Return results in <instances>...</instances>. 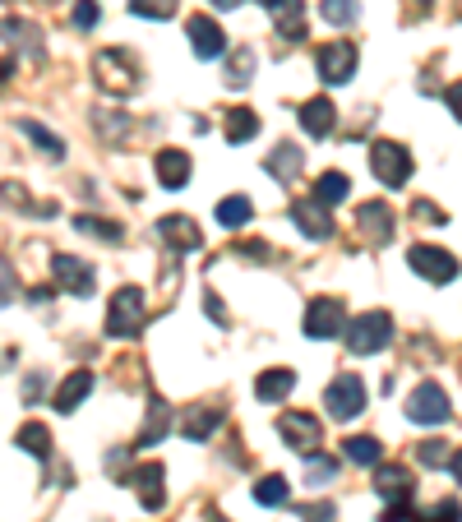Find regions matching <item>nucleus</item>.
<instances>
[{"mask_svg": "<svg viewBox=\"0 0 462 522\" xmlns=\"http://www.w3.org/2000/svg\"><path fill=\"white\" fill-rule=\"evenodd\" d=\"M333 125H338V107H333L329 98H310V102H301V130H305V134L324 139V134H333Z\"/></svg>", "mask_w": 462, "mask_h": 522, "instance_id": "nucleus-22", "label": "nucleus"}, {"mask_svg": "<svg viewBox=\"0 0 462 522\" xmlns=\"http://www.w3.org/2000/svg\"><path fill=\"white\" fill-rule=\"evenodd\" d=\"M412 218L426 222V227H444V222H449V218H444V208L430 204V199H416V204H412Z\"/></svg>", "mask_w": 462, "mask_h": 522, "instance_id": "nucleus-43", "label": "nucleus"}, {"mask_svg": "<svg viewBox=\"0 0 462 522\" xmlns=\"http://www.w3.org/2000/svg\"><path fill=\"white\" fill-rule=\"evenodd\" d=\"M273 24L282 42H305V0H273Z\"/></svg>", "mask_w": 462, "mask_h": 522, "instance_id": "nucleus-19", "label": "nucleus"}, {"mask_svg": "<svg viewBox=\"0 0 462 522\" xmlns=\"http://www.w3.org/2000/svg\"><path fill=\"white\" fill-rule=\"evenodd\" d=\"M407 264H412V273L435 282V287H449V282L458 278V259H453L449 250H439V245H412Z\"/></svg>", "mask_w": 462, "mask_h": 522, "instance_id": "nucleus-8", "label": "nucleus"}, {"mask_svg": "<svg viewBox=\"0 0 462 522\" xmlns=\"http://www.w3.org/2000/svg\"><path fill=\"white\" fill-rule=\"evenodd\" d=\"M158 236L171 245V250H199L204 245V231H199V222L195 218H185V213H171V218H162L158 222Z\"/></svg>", "mask_w": 462, "mask_h": 522, "instance_id": "nucleus-16", "label": "nucleus"}, {"mask_svg": "<svg viewBox=\"0 0 462 522\" xmlns=\"http://www.w3.org/2000/svg\"><path fill=\"white\" fill-rule=\"evenodd\" d=\"M347 195H352V181H347L342 171H324V176L315 181V199H319V204H342Z\"/></svg>", "mask_w": 462, "mask_h": 522, "instance_id": "nucleus-33", "label": "nucleus"}, {"mask_svg": "<svg viewBox=\"0 0 462 522\" xmlns=\"http://www.w3.org/2000/svg\"><path fill=\"white\" fill-rule=\"evenodd\" d=\"M444 102H449V111H453V116H458V121H462V79H458V84H449V88H444Z\"/></svg>", "mask_w": 462, "mask_h": 522, "instance_id": "nucleus-47", "label": "nucleus"}, {"mask_svg": "<svg viewBox=\"0 0 462 522\" xmlns=\"http://www.w3.org/2000/svg\"><path fill=\"white\" fill-rule=\"evenodd\" d=\"M88 393H93V370H70V375L61 379V389L51 393V407H56L61 416H70Z\"/></svg>", "mask_w": 462, "mask_h": 522, "instance_id": "nucleus-18", "label": "nucleus"}, {"mask_svg": "<svg viewBox=\"0 0 462 522\" xmlns=\"http://www.w3.org/2000/svg\"><path fill=\"white\" fill-rule=\"evenodd\" d=\"M416 458L426 462V467H444V462H449L453 453H449V444H444V439H426V444L416 449Z\"/></svg>", "mask_w": 462, "mask_h": 522, "instance_id": "nucleus-40", "label": "nucleus"}, {"mask_svg": "<svg viewBox=\"0 0 462 522\" xmlns=\"http://www.w3.org/2000/svg\"><path fill=\"white\" fill-rule=\"evenodd\" d=\"M148 319V301L139 287H121L111 296V310H107V338H139V328Z\"/></svg>", "mask_w": 462, "mask_h": 522, "instance_id": "nucleus-3", "label": "nucleus"}, {"mask_svg": "<svg viewBox=\"0 0 462 522\" xmlns=\"http://www.w3.org/2000/svg\"><path fill=\"white\" fill-rule=\"evenodd\" d=\"M125 486H134V495H139L144 509L158 513L162 504H167V467H162V462H144V467H134V472L125 476Z\"/></svg>", "mask_w": 462, "mask_h": 522, "instance_id": "nucleus-11", "label": "nucleus"}, {"mask_svg": "<svg viewBox=\"0 0 462 522\" xmlns=\"http://www.w3.org/2000/svg\"><path fill=\"white\" fill-rule=\"evenodd\" d=\"M356 61H361V56H356L352 42H324V47L315 51V65H319V79H324V84H347L356 74Z\"/></svg>", "mask_w": 462, "mask_h": 522, "instance_id": "nucleus-9", "label": "nucleus"}, {"mask_svg": "<svg viewBox=\"0 0 462 522\" xmlns=\"http://www.w3.org/2000/svg\"><path fill=\"white\" fill-rule=\"evenodd\" d=\"M74 227L84 231V236H98V241H111V245H116V241H121V236H125V231L116 227V222L93 218V213H79V218H74Z\"/></svg>", "mask_w": 462, "mask_h": 522, "instance_id": "nucleus-37", "label": "nucleus"}, {"mask_svg": "<svg viewBox=\"0 0 462 522\" xmlns=\"http://www.w3.org/2000/svg\"><path fill=\"white\" fill-rule=\"evenodd\" d=\"M292 222H296V231H301V236H310V241H329L333 231H338V222H333L329 204H319L315 195H310V199H296V204H292Z\"/></svg>", "mask_w": 462, "mask_h": 522, "instance_id": "nucleus-13", "label": "nucleus"}, {"mask_svg": "<svg viewBox=\"0 0 462 522\" xmlns=\"http://www.w3.org/2000/svg\"><path fill=\"white\" fill-rule=\"evenodd\" d=\"M14 444L24 453H33L37 462H47L51 458V430L42 421H28V425H19V435H14Z\"/></svg>", "mask_w": 462, "mask_h": 522, "instance_id": "nucleus-28", "label": "nucleus"}, {"mask_svg": "<svg viewBox=\"0 0 462 522\" xmlns=\"http://www.w3.org/2000/svg\"><path fill=\"white\" fill-rule=\"evenodd\" d=\"M347 333V305L338 296H315L305 305V338L310 342H329Z\"/></svg>", "mask_w": 462, "mask_h": 522, "instance_id": "nucleus-4", "label": "nucleus"}, {"mask_svg": "<svg viewBox=\"0 0 462 522\" xmlns=\"http://www.w3.org/2000/svg\"><path fill=\"white\" fill-rule=\"evenodd\" d=\"M333 476H338V462L329 458V453H305V481H310V490L315 486H329Z\"/></svg>", "mask_w": 462, "mask_h": 522, "instance_id": "nucleus-34", "label": "nucleus"}, {"mask_svg": "<svg viewBox=\"0 0 462 522\" xmlns=\"http://www.w3.org/2000/svg\"><path fill=\"white\" fill-rule=\"evenodd\" d=\"M255 499L264 509H282L287 499H292V486H287V476H259L255 481Z\"/></svg>", "mask_w": 462, "mask_h": 522, "instance_id": "nucleus-30", "label": "nucleus"}, {"mask_svg": "<svg viewBox=\"0 0 462 522\" xmlns=\"http://www.w3.org/2000/svg\"><path fill=\"white\" fill-rule=\"evenodd\" d=\"M125 5H130V14H139V19H171L181 0H125Z\"/></svg>", "mask_w": 462, "mask_h": 522, "instance_id": "nucleus-38", "label": "nucleus"}, {"mask_svg": "<svg viewBox=\"0 0 462 522\" xmlns=\"http://www.w3.org/2000/svg\"><path fill=\"white\" fill-rule=\"evenodd\" d=\"M416 522H462V504L458 499H439L426 513H416Z\"/></svg>", "mask_w": 462, "mask_h": 522, "instance_id": "nucleus-39", "label": "nucleus"}, {"mask_svg": "<svg viewBox=\"0 0 462 522\" xmlns=\"http://www.w3.org/2000/svg\"><path fill=\"white\" fill-rule=\"evenodd\" d=\"M301 162H305V148H296V144H278L273 153H268L264 171H268V176H278V181H296Z\"/></svg>", "mask_w": 462, "mask_h": 522, "instance_id": "nucleus-26", "label": "nucleus"}, {"mask_svg": "<svg viewBox=\"0 0 462 522\" xmlns=\"http://www.w3.org/2000/svg\"><path fill=\"white\" fill-rule=\"evenodd\" d=\"M342 458L352 462V467H379L384 444H379L375 435H347V439H342Z\"/></svg>", "mask_w": 462, "mask_h": 522, "instance_id": "nucleus-25", "label": "nucleus"}, {"mask_svg": "<svg viewBox=\"0 0 462 522\" xmlns=\"http://www.w3.org/2000/svg\"><path fill=\"white\" fill-rule=\"evenodd\" d=\"M51 278L61 282L70 296H88L93 292V282H98V273H93L84 259H74V255H51Z\"/></svg>", "mask_w": 462, "mask_h": 522, "instance_id": "nucleus-15", "label": "nucleus"}, {"mask_svg": "<svg viewBox=\"0 0 462 522\" xmlns=\"http://www.w3.org/2000/svg\"><path fill=\"white\" fill-rule=\"evenodd\" d=\"M421 5H430V0H421Z\"/></svg>", "mask_w": 462, "mask_h": 522, "instance_id": "nucleus-53", "label": "nucleus"}, {"mask_svg": "<svg viewBox=\"0 0 462 522\" xmlns=\"http://www.w3.org/2000/svg\"><path fill=\"white\" fill-rule=\"evenodd\" d=\"M449 467H453V476H458V481H462V449L449 458Z\"/></svg>", "mask_w": 462, "mask_h": 522, "instance_id": "nucleus-49", "label": "nucleus"}, {"mask_svg": "<svg viewBox=\"0 0 462 522\" xmlns=\"http://www.w3.org/2000/svg\"><path fill=\"white\" fill-rule=\"evenodd\" d=\"M356 227L370 245H389L398 222H393V208L384 199H365V204H356Z\"/></svg>", "mask_w": 462, "mask_h": 522, "instance_id": "nucleus-12", "label": "nucleus"}, {"mask_svg": "<svg viewBox=\"0 0 462 522\" xmlns=\"http://www.w3.org/2000/svg\"><path fill=\"white\" fill-rule=\"evenodd\" d=\"M0 5H5V0H0Z\"/></svg>", "mask_w": 462, "mask_h": 522, "instance_id": "nucleus-54", "label": "nucleus"}, {"mask_svg": "<svg viewBox=\"0 0 462 522\" xmlns=\"http://www.w3.org/2000/svg\"><path fill=\"white\" fill-rule=\"evenodd\" d=\"M324 407H329V416L333 421H352V416H361L365 412V384H361V375H338L324 389Z\"/></svg>", "mask_w": 462, "mask_h": 522, "instance_id": "nucleus-7", "label": "nucleus"}, {"mask_svg": "<svg viewBox=\"0 0 462 522\" xmlns=\"http://www.w3.org/2000/svg\"><path fill=\"white\" fill-rule=\"evenodd\" d=\"M0 37H5L14 51L33 56V61H42V56H47V47H42V33H37L28 19H5V24H0Z\"/></svg>", "mask_w": 462, "mask_h": 522, "instance_id": "nucleus-21", "label": "nucleus"}, {"mask_svg": "<svg viewBox=\"0 0 462 522\" xmlns=\"http://www.w3.org/2000/svg\"><path fill=\"white\" fill-rule=\"evenodd\" d=\"M0 199H5L10 208H33V199H28V190H24L19 181H5V185H0Z\"/></svg>", "mask_w": 462, "mask_h": 522, "instance_id": "nucleus-44", "label": "nucleus"}, {"mask_svg": "<svg viewBox=\"0 0 462 522\" xmlns=\"http://www.w3.org/2000/svg\"><path fill=\"white\" fill-rule=\"evenodd\" d=\"M171 430V412L162 398H148V425L139 430V439H134V449H148V444H158L162 435Z\"/></svg>", "mask_w": 462, "mask_h": 522, "instance_id": "nucleus-27", "label": "nucleus"}, {"mask_svg": "<svg viewBox=\"0 0 462 522\" xmlns=\"http://www.w3.org/2000/svg\"><path fill=\"white\" fill-rule=\"evenodd\" d=\"M222 130H227V144H245V139H255L259 134V116L250 107H231Z\"/></svg>", "mask_w": 462, "mask_h": 522, "instance_id": "nucleus-29", "label": "nucleus"}, {"mask_svg": "<svg viewBox=\"0 0 462 522\" xmlns=\"http://www.w3.org/2000/svg\"><path fill=\"white\" fill-rule=\"evenodd\" d=\"M278 435L287 439V449L315 453L319 439H324V425H319L310 412H282V416H278Z\"/></svg>", "mask_w": 462, "mask_h": 522, "instance_id": "nucleus-10", "label": "nucleus"}, {"mask_svg": "<svg viewBox=\"0 0 462 522\" xmlns=\"http://www.w3.org/2000/svg\"><path fill=\"white\" fill-rule=\"evenodd\" d=\"M292 389H296V370H287V365H278V370H264V375L255 379V398L259 402H282Z\"/></svg>", "mask_w": 462, "mask_h": 522, "instance_id": "nucleus-24", "label": "nucleus"}, {"mask_svg": "<svg viewBox=\"0 0 462 522\" xmlns=\"http://www.w3.org/2000/svg\"><path fill=\"white\" fill-rule=\"evenodd\" d=\"M222 425V407H190L185 412V421H181V435L190 439V444H204V439H213V430Z\"/></svg>", "mask_w": 462, "mask_h": 522, "instance_id": "nucleus-23", "label": "nucleus"}, {"mask_svg": "<svg viewBox=\"0 0 462 522\" xmlns=\"http://www.w3.org/2000/svg\"><path fill=\"white\" fill-rule=\"evenodd\" d=\"M153 171H158V181L167 185V190H185L190 185V153L185 148H162L158 158H153Z\"/></svg>", "mask_w": 462, "mask_h": 522, "instance_id": "nucleus-17", "label": "nucleus"}, {"mask_svg": "<svg viewBox=\"0 0 462 522\" xmlns=\"http://www.w3.org/2000/svg\"><path fill=\"white\" fill-rule=\"evenodd\" d=\"M213 5H218V10H236V5H241V0H213Z\"/></svg>", "mask_w": 462, "mask_h": 522, "instance_id": "nucleus-51", "label": "nucleus"}, {"mask_svg": "<svg viewBox=\"0 0 462 522\" xmlns=\"http://www.w3.org/2000/svg\"><path fill=\"white\" fill-rule=\"evenodd\" d=\"M14 292H19V278H14V264L5 255H0V310L14 301Z\"/></svg>", "mask_w": 462, "mask_h": 522, "instance_id": "nucleus-42", "label": "nucleus"}, {"mask_svg": "<svg viewBox=\"0 0 462 522\" xmlns=\"http://www.w3.org/2000/svg\"><path fill=\"white\" fill-rule=\"evenodd\" d=\"M453 416L449 407V393L439 389L435 379H426V384H416L412 398H407V421L412 425H444Z\"/></svg>", "mask_w": 462, "mask_h": 522, "instance_id": "nucleus-6", "label": "nucleus"}, {"mask_svg": "<svg viewBox=\"0 0 462 522\" xmlns=\"http://www.w3.org/2000/svg\"><path fill=\"white\" fill-rule=\"evenodd\" d=\"M10 74H14V61H0V84H5Z\"/></svg>", "mask_w": 462, "mask_h": 522, "instance_id": "nucleus-50", "label": "nucleus"}, {"mask_svg": "<svg viewBox=\"0 0 462 522\" xmlns=\"http://www.w3.org/2000/svg\"><path fill=\"white\" fill-rule=\"evenodd\" d=\"M301 518L305 522H333L338 518V509H333V504H310V509H301Z\"/></svg>", "mask_w": 462, "mask_h": 522, "instance_id": "nucleus-45", "label": "nucleus"}, {"mask_svg": "<svg viewBox=\"0 0 462 522\" xmlns=\"http://www.w3.org/2000/svg\"><path fill=\"white\" fill-rule=\"evenodd\" d=\"M375 490L389 499V504H407V499H412V490H416V481H412V472H407V467L389 462V467H379V472H375Z\"/></svg>", "mask_w": 462, "mask_h": 522, "instance_id": "nucleus-20", "label": "nucleus"}, {"mask_svg": "<svg viewBox=\"0 0 462 522\" xmlns=\"http://www.w3.org/2000/svg\"><path fill=\"white\" fill-rule=\"evenodd\" d=\"M93 84L107 93V98H134L144 79H139V61H134L125 47H107L93 56Z\"/></svg>", "mask_w": 462, "mask_h": 522, "instance_id": "nucleus-1", "label": "nucleus"}, {"mask_svg": "<svg viewBox=\"0 0 462 522\" xmlns=\"http://www.w3.org/2000/svg\"><path fill=\"white\" fill-rule=\"evenodd\" d=\"M250 79H255V51L241 47V51H236V56L227 61V88H245Z\"/></svg>", "mask_w": 462, "mask_h": 522, "instance_id": "nucleus-35", "label": "nucleus"}, {"mask_svg": "<svg viewBox=\"0 0 462 522\" xmlns=\"http://www.w3.org/2000/svg\"><path fill=\"white\" fill-rule=\"evenodd\" d=\"M370 171H375L389 190H402V185L412 181V153L402 144H393V139H379V144L370 148Z\"/></svg>", "mask_w": 462, "mask_h": 522, "instance_id": "nucleus-5", "label": "nucleus"}, {"mask_svg": "<svg viewBox=\"0 0 462 522\" xmlns=\"http://www.w3.org/2000/svg\"><path fill=\"white\" fill-rule=\"evenodd\" d=\"M19 130H24L28 139H33V144H37V153H47V158H56V162L65 158V139H61V134H51L47 125H37V121H19Z\"/></svg>", "mask_w": 462, "mask_h": 522, "instance_id": "nucleus-31", "label": "nucleus"}, {"mask_svg": "<svg viewBox=\"0 0 462 522\" xmlns=\"http://www.w3.org/2000/svg\"><path fill=\"white\" fill-rule=\"evenodd\" d=\"M407 518H412V513H407V504H389L379 522H407Z\"/></svg>", "mask_w": 462, "mask_h": 522, "instance_id": "nucleus-48", "label": "nucleus"}, {"mask_svg": "<svg viewBox=\"0 0 462 522\" xmlns=\"http://www.w3.org/2000/svg\"><path fill=\"white\" fill-rule=\"evenodd\" d=\"M319 14H324L333 28H347L361 19V5H356V0H319Z\"/></svg>", "mask_w": 462, "mask_h": 522, "instance_id": "nucleus-36", "label": "nucleus"}, {"mask_svg": "<svg viewBox=\"0 0 462 522\" xmlns=\"http://www.w3.org/2000/svg\"><path fill=\"white\" fill-rule=\"evenodd\" d=\"M98 19H102V5H98V0H79V5H74V28H79V33L98 28Z\"/></svg>", "mask_w": 462, "mask_h": 522, "instance_id": "nucleus-41", "label": "nucleus"}, {"mask_svg": "<svg viewBox=\"0 0 462 522\" xmlns=\"http://www.w3.org/2000/svg\"><path fill=\"white\" fill-rule=\"evenodd\" d=\"M185 33H190V51H195L199 61H218L222 51H227V33H222L218 19H208V14H195V19L185 24Z\"/></svg>", "mask_w": 462, "mask_h": 522, "instance_id": "nucleus-14", "label": "nucleus"}, {"mask_svg": "<svg viewBox=\"0 0 462 522\" xmlns=\"http://www.w3.org/2000/svg\"><path fill=\"white\" fill-rule=\"evenodd\" d=\"M204 522H227V518H222L218 509H208V513H204Z\"/></svg>", "mask_w": 462, "mask_h": 522, "instance_id": "nucleus-52", "label": "nucleus"}, {"mask_svg": "<svg viewBox=\"0 0 462 522\" xmlns=\"http://www.w3.org/2000/svg\"><path fill=\"white\" fill-rule=\"evenodd\" d=\"M204 310H208V319H213V324H227V310H222L218 292H204Z\"/></svg>", "mask_w": 462, "mask_h": 522, "instance_id": "nucleus-46", "label": "nucleus"}, {"mask_svg": "<svg viewBox=\"0 0 462 522\" xmlns=\"http://www.w3.org/2000/svg\"><path fill=\"white\" fill-rule=\"evenodd\" d=\"M250 218H255V204H250L245 195H231V199H222V204H218V222H222L227 231L245 227Z\"/></svg>", "mask_w": 462, "mask_h": 522, "instance_id": "nucleus-32", "label": "nucleus"}, {"mask_svg": "<svg viewBox=\"0 0 462 522\" xmlns=\"http://www.w3.org/2000/svg\"><path fill=\"white\" fill-rule=\"evenodd\" d=\"M342 338H347L352 356H375L393 342V319L384 315V310H365V315H356L352 324H347Z\"/></svg>", "mask_w": 462, "mask_h": 522, "instance_id": "nucleus-2", "label": "nucleus"}]
</instances>
